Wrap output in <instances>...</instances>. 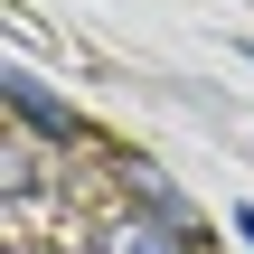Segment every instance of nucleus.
I'll list each match as a JSON object with an SVG mask.
<instances>
[{"label": "nucleus", "instance_id": "20e7f679", "mask_svg": "<svg viewBox=\"0 0 254 254\" xmlns=\"http://www.w3.org/2000/svg\"><path fill=\"white\" fill-rule=\"evenodd\" d=\"M236 236H245V245H254V207H236Z\"/></svg>", "mask_w": 254, "mask_h": 254}, {"label": "nucleus", "instance_id": "7ed1b4c3", "mask_svg": "<svg viewBox=\"0 0 254 254\" xmlns=\"http://www.w3.org/2000/svg\"><path fill=\"white\" fill-rule=\"evenodd\" d=\"M132 189H141V207H151L160 226H179V236H189V198H179V189H170L160 170H132Z\"/></svg>", "mask_w": 254, "mask_h": 254}, {"label": "nucleus", "instance_id": "f257e3e1", "mask_svg": "<svg viewBox=\"0 0 254 254\" xmlns=\"http://www.w3.org/2000/svg\"><path fill=\"white\" fill-rule=\"evenodd\" d=\"M9 113H19L38 141H57V151L85 141V113H75L66 94H47V75H28V66H9Z\"/></svg>", "mask_w": 254, "mask_h": 254}, {"label": "nucleus", "instance_id": "39448f33", "mask_svg": "<svg viewBox=\"0 0 254 254\" xmlns=\"http://www.w3.org/2000/svg\"><path fill=\"white\" fill-rule=\"evenodd\" d=\"M245 57H254V38H245Z\"/></svg>", "mask_w": 254, "mask_h": 254}, {"label": "nucleus", "instance_id": "f03ea898", "mask_svg": "<svg viewBox=\"0 0 254 254\" xmlns=\"http://www.w3.org/2000/svg\"><path fill=\"white\" fill-rule=\"evenodd\" d=\"M104 254H189V236H179V226H160V217H132V226H113V236H104Z\"/></svg>", "mask_w": 254, "mask_h": 254}]
</instances>
